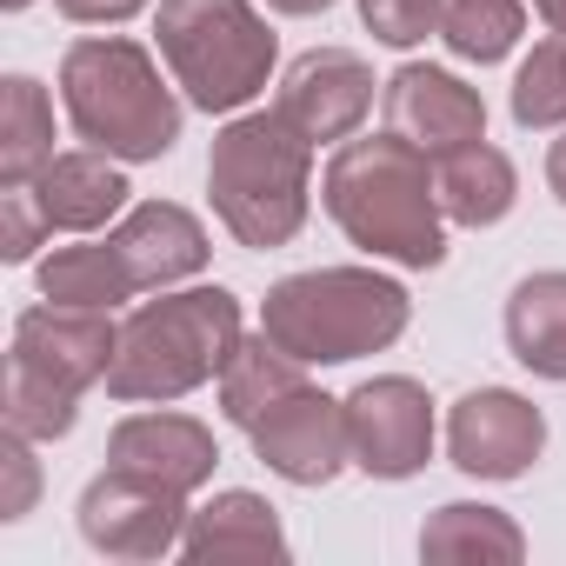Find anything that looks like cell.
I'll return each mask as SVG.
<instances>
[{"mask_svg": "<svg viewBox=\"0 0 566 566\" xmlns=\"http://www.w3.org/2000/svg\"><path fill=\"white\" fill-rule=\"evenodd\" d=\"M321 207L374 260H394L413 273L447 260L440 180L427 174V154L407 147L400 134L340 140V154L327 160V180H321Z\"/></svg>", "mask_w": 566, "mask_h": 566, "instance_id": "1", "label": "cell"}, {"mask_svg": "<svg viewBox=\"0 0 566 566\" xmlns=\"http://www.w3.org/2000/svg\"><path fill=\"white\" fill-rule=\"evenodd\" d=\"M207 200L240 247H253V253L287 247L307 227L314 140L280 107L227 120L213 134V154H207Z\"/></svg>", "mask_w": 566, "mask_h": 566, "instance_id": "2", "label": "cell"}, {"mask_svg": "<svg viewBox=\"0 0 566 566\" xmlns=\"http://www.w3.org/2000/svg\"><path fill=\"white\" fill-rule=\"evenodd\" d=\"M413 321L400 280L374 266H314L287 273L260 307V334L301 367H347L360 354H387Z\"/></svg>", "mask_w": 566, "mask_h": 566, "instance_id": "3", "label": "cell"}, {"mask_svg": "<svg viewBox=\"0 0 566 566\" xmlns=\"http://www.w3.org/2000/svg\"><path fill=\"white\" fill-rule=\"evenodd\" d=\"M61 101L87 147L114 160H160L180 140V101L140 41L94 34L61 54Z\"/></svg>", "mask_w": 566, "mask_h": 566, "instance_id": "4", "label": "cell"}, {"mask_svg": "<svg viewBox=\"0 0 566 566\" xmlns=\"http://www.w3.org/2000/svg\"><path fill=\"white\" fill-rule=\"evenodd\" d=\"M240 347V301L227 287H187L140 301L120 321V347L107 367V394L120 407L140 400H180L207 380H220L227 354Z\"/></svg>", "mask_w": 566, "mask_h": 566, "instance_id": "5", "label": "cell"}, {"mask_svg": "<svg viewBox=\"0 0 566 566\" xmlns=\"http://www.w3.org/2000/svg\"><path fill=\"white\" fill-rule=\"evenodd\" d=\"M160 61L200 114H240L273 74V28L253 0H160Z\"/></svg>", "mask_w": 566, "mask_h": 566, "instance_id": "6", "label": "cell"}, {"mask_svg": "<svg viewBox=\"0 0 566 566\" xmlns=\"http://www.w3.org/2000/svg\"><path fill=\"white\" fill-rule=\"evenodd\" d=\"M187 493L147 480V473H127V467H107L87 480L81 493V539L107 559H167L187 533Z\"/></svg>", "mask_w": 566, "mask_h": 566, "instance_id": "7", "label": "cell"}, {"mask_svg": "<svg viewBox=\"0 0 566 566\" xmlns=\"http://www.w3.org/2000/svg\"><path fill=\"white\" fill-rule=\"evenodd\" d=\"M347 447L374 480H413L433 460V400L407 374H374L347 394Z\"/></svg>", "mask_w": 566, "mask_h": 566, "instance_id": "8", "label": "cell"}, {"mask_svg": "<svg viewBox=\"0 0 566 566\" xmlns=\"http://www.w3.org/2000/svg\"><path fill=\"white\" fill-rule=\"evenodd\" d=\"M247 440H253V460L266 473H280L287 486H327L354 460V447H347V400H334L321 387H294L287 400H273L247 427Z\"/></svg>", "mask_w": 566, "mask_h": 566, "instance_id": "9", "label": "cell"}, {"mask_svg": "<svg viewBox=\"0 0 566 566\" xmlns=\"http://www.w3.org/2000/svg\"><path fill=\"white\" fill-rule=\"evenodd\" d=\"M447 453L473 480H520L546 453V420L513 387H473L447 413Z\"/></svg>", "mask_w": 566, "mask_h": 566, "instance_id": "10", "label": "cell"}, {"mask_svg": "<svg viewBox=\"0 0 566 566\" xmlns=\"http://www.w3.org/2000/svg\"><path fill=\"white\" fill-rule=\"evenodd\" d=\"M387 134H400L407 147H420L427 160H447L453 147L486 140V101L460 74L427 67V61H407L387 81Z\"/></svg>", "mask_w": 566, "mask_h": 566, "instance_id": "11", "label": "cell"}, {"mask_svg": "<svg viewBox=\"0 0 566 566\" xmlns=\"http://www.w3.org/2000/svg\"><path fill=\"white\" fill-rule=\"evenodd\" d=\"M273 107L287 114L314 147L321 140H354V127L374 107V67L360 54H347V48H314L280 74Z\"/></svg>", "mask_w": 566, "mask_h": 566, "instance_id": "12", "label": "cell"}, {"mask_svg": "<svg viewBox=\"0 0 566 566\" xmlns=\"http://www.w3.org/2000/svg\"><path fill=\"white\" fill-rule=\"evenodd\" d=\"M114 347H120V327L101 314V307H61V301H41L14 321V360L41 367L48 380L87 394L94 380H107L114 367Z\"/></svg>", "mask_w": 566, "mask_h": 566, "instance_id": "13", "label": "cell"}, {"mask_svg": "<svg viewBox=\"0 0 566 566\" xmlns=\"http://www.w3.org/2000/svg\"><path fill=\"white\" fill-rule=\"evenodd\" d=\"M107 467H127L174 493H193L213 480L220 447H213V427H200L193 413H127L107 433Z\"/></svg>", "mask_w": 566, "mask_h": 566, "instance_id": "14", "label": "cell"}, {"mask_svg": "<svg viewBox=\"0 0 566 566\" xmlns=\"http://www.w3.org/2000/svg\"><path fill=\"white\" fill-rule=\"evenodd\" d=\"M114 247H120V260H127L140 294H160V287H174V280H193L207 266V253H213L207 227L187 207H174V200H140L114 227Z\"/></svg>", "mask_w": 566, "mask_h": 566, "instance_id": "15", "label": "cell"}, {"mask_svg": "<svg viewBox=\"0 0 566 566\" xmlns=\"http://www.w3.org/2000/svg\"><path fill=\"white\" fill-rule=\"evenodd\" d=\"M28 187H34L48 227H61V233H94V227H107V220L127 207V193H134L127 174L114 167V154H101V147L54 154Z\"/></svg>", "mask_w": 566, "mask_h": 566, "instance_id": "16", "label": "cell"}, {"mask_svg": "<svg viewBox=\"0 0 566 566\" xmlns=\"http://www.w3.org/2000/svg\"><path fill=\"white\" fill-rule=\"evenodd\" d=\"M180 553L200 559V566H207V559H287V533H280V513H273L260 493L227 486V493H213V500L187 520Z\"/></svg>", "mask_w": 566, "mask_h": 566, "instance_id": "17", "label": "cell"}, {"mask_svg": "<svg viewBox=\"0 0 566 566\" xmlns=\"http://www.w3.org/2000/svg\"><path fill=\"white\" fill-rule=\"evenodd\" d=\"M506 354L539 380H566V266L526 273L506 294Z\"/></svg>", "mask_w": 566, "mask_h": 566, "instance_id": "18", "label": "cell"}, {"mask_svg": "<svg viewBox=\"0 0 566 566\" xmlns=\"http://www.w3.org/2000/svg\"><path fill=\"white\" fill-rule=\"evenodd\" d=\"M420 559H433V566H473V559L480 566H513V559H526V533L500 506L447 500L420 526Z\"/></svg>", "mask_w": 566, "mask_h": 566, "instance_id": "19", "label": "cell"}, {"mask_svg": "<svg viewBox=\"0 0 566 566\" xmlns=\"http://www.w3.org/2000/svg\"><path fill=\"white\" fill-rule=\"evenodd\" d=\"M433 180H440V213H447L453 227H500V220L513 213V200H520L513 160H506L500 147H486V140L453 147Z\"/></svg>", "mask_w": 566, "mask_h": 566, "instance_id": "20", "label": "cell"}, {"mask_svg": "<svg viewBox=\"0 0 566 566\" xmlns=\"http://www.w3.org/2000/svg\"><path fill=\"white\" fill-rule=\"evenodd\" d=\"M34 280H41V301L101 307V314H114L120 301L140 294L134 273H127V260H120V247H114V233H107V240H87V247H54Z\"/></svg>", "mask_w": 566, "mask_h": 566, "instance_id": "21", "label": "cell"}, {"mask_svg": "<svg viewBox=\"0 0 566 566\" xmlns=\"http://www.w3.org/2000/svg\"><path fill=\"white\" fill-rule=\"evenodd\" d=\"M54 160V101L34 74L0 81V180L28 187Z\"/></svg>", "mask_w": 566, "mask_h": 566, "instance_id": "22", "label": "cell"}, {"mask_svg": "<svg viewBox=\"0 0 566 566\" xmlns=\"http://www.w3.org/2000/svg\"><path fill=\"white\" fill-rule=\"evenodd\" d=\"M294 387H307V367H301L294 354H280L266 334H253V340H240V347L227 354V367H220V413H227L233 427H253L273 400H287Z\"/></svg>", "mask_w": 566, "mask_h": 566, "instance_id": "23", "label": "cell"}, {"mask_svg": "<svg viewBox=\"0 0 566 566\" xmlns=\"http://www.w3.org/2000/svg\"><path fill=\"white\" fill-rule=\"evenodd\" d=\"M520 34H526V8H520V0H447V14H440L447 54L473 61V67L506 61Z\"/></svg>", "mask_w": 566, "mask_h": 566, "instance_id": "24", "label": "cell"}, {"mask_svg": "<svg viewBox=\"0 0 566 566\" xmlns=\"http://www.w3.org/2000/svg\"><path fill=\"white\" fill-rule=\"evenodd\" d=\"M0 407H8V427L28 433V440H61L81 420V394L48 380L41 367H28L14 354H8V394H0Z\"/></svg>", "mask_w": 566, "mask_h": 566, "instance_id": "25", "label": "cell"}, {"mask_svg": "<svg viewBox=\"0 0 566 566\" xmlns=\"http://www.w3.org/2000/svg\"><path fill=\"white\" fill-rule=\"evenodd\" d=\"M513 120L526 134L566 127V34H546L513 74Z\"/></svg>", "mask_w": 566, "mask_h": 566, "instance_id": "26", "label": "cell"}, {"mask_svg": "<svg viewBox=\"0 0 566 566\" xmlns=\"http://www.w3.org/2000/svg\"><path fill=\"white\" fill-rule=\"evenodd\" d=\"M447 0H360V21L380 48H420L427 34H440Z\"/></svg>", "mask_w": 566, "mask_h": 566, "instance_id": "27", "label": "cell"}, {"mask_svg": "<svg viewBox=\"0 0 566 566\" xmlns=\"http://www.w3.org/2000/svg\"><path fill=\"white\" fill-rule=\"evenodd\" d=\"M54 227H48V213H41V200H34V187H8L0 193V260H34V247L48 240Z\"/></svg>", "mask_w": 566, "mask_h": 566, "instance_id": "28", "label": "cell"}, {"mask_svg": "<svg viewBox=\"0 0 566 566\" xmlns=\"http://www.w3.org/2000/svg\"><path fill=\"white\" fill-rule=\"evenodd\" d=\"M0 473H8V493H0V520H28L34 513V493H41V460H34V440L8 427L0 440Z\"/></svg>", "mask_w": 566, "mask_h": 566, "instance_id": "29", "label": "cell"}, {"mask_svg": "<svg viewBox=\"0 0 566 566\" xmlns=\"http://www.w3.org/2000/svg\"><path fill=\"white\" fill-rule=\"evenodd\" d=\"M54 8H61L74 28H114V21H134L147 0H54Z\"/></svg>", "mask_w": 566, "mask_h": 566, "instance_id": "30", "label": "cell"}, {"mask_svg": "<svg viewBox=\"0 0 566 566\" xmlns=\"http://www.w3.org/2000/svg\"><path fill=\"white\" fill-rule=\"evenodd\" d=\"M546 187H553V200L566 207V134L546 147Z\"/></svg>", "mask_w": 566, "mask_h": 566, "instance_id": "31", "label": "cell"}, {"mask_svg": "<svg viewBox=\"0 0 566 566\" xmlns=\"http://www.w3.org/2000/svg\"><path fill=\"white\" fill-rule=\"evenodd\" d=\"M273 14H287V21H307V14H327L334 0H266Z\"/></svg>", "mask_w": 566, "mask_h": 566, "instance_id": "32", "label": "cell"}, {"mask_svg": "<svg viewBox=\"0 0 566 566\" xmlns=\"http://www.w3.org/2000/svg\"><path fill=\"white\" fill-rule=\"evenodd\" d=\"M533 14H539L553 34H566V0H533Z\"/></svg>", "mask_w": 566, "mask_h": 566, "instance_id": "33", "label": "cell"}, {"mask_svg": "<svg viewBox=\"0 0 566 566\" xmlns=\"http://www.w3.org/2000/svg\"><path fill=\"white\" fill-rule=\"evenodd\" d=\"M0 8H8V14H21V8H28V0H0Z\"/></svg>", "mask_w": 566, "mask_h": 566, "instance_id": "34", "label": "cell"}]
</instances>
